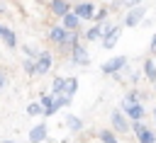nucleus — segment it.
<instances>
[{"mask_svg":"<svg viewBox=\"0 0 156 143\" xmlns=\"http://www.w3.org/2000/svg\"><path fill=\"white\" fill-rule=\"evenodd\" d=\"M134 133H136V138H139V143H156V136H154V131H149L141 121H136L134 124Z\"/></svg>","mask_w":156,"mask_h":143,"instance_id":"nucleus-1","label":"nucleus"},{"mask_svg":"<svg viewBox=\"0 0 156 143\" xmlns=\"http://www.w3.org/2000/svg\"><path fill=\"white\" fill-rule=\"evenodd\" d=\"M49 68H51V56L49 53H39V58L34 63V75H44V73H49Z\"/></svg>","mask_w":156,"mask_h":143,"instance_id":"nucleus-2","label":"nucleus"},{"mask_svg":"<svg viewBox=\"0 0 156 143\" xmlns=\"http://www.w3.org/2000/svg\"><path fill=\"white\" fill-rule=\"evenodd\" d=\"M127 63V56H117V58H110L107 63H102V73H117L122 70Z\"/></svg>","mask_w":156,"mask_h":143,"instance_id":"nucleus-3","label":"nucleus"},{"mask_svg":"<svg viewBox=\"0 0 156 143\" xmlns=\"http://www.w3.org/2000/svg\"><path fill=\"white\" fill-rule=\"evenodd\" d=\"M119 39V27H107L105 29V39H102V46L105 48H112Z\"/></svg>","mask_w":156,"mask_h":143,"instance_id":"nucleus-4","label":"nucleus"},{"mask_svg":"<svg viewBox=\"0 0 156 143\" xmlns=\"http://www.w3.org/2000/svg\"><path fill=\"white\" fill-rule=\"evenodd\" d=\"M73 12H76L80 19H93V17H95V7H93L90 2H80V5L73 10Z\"/></svg>","mask_w":156,"mask_h":143,"instance_id":"nucleus-5","label":"nucleus"},{"mask_svg":"<svg viewBox=\"0 0 156 143\" xmlns=\"http://www.w3.org/2000/svg\"><path fill=\"white\" fill-rule=\"evenodd\" d=\"M141 17H144V10H141V7H134V10H129V12H127L124 24H127V27H134L136 22H141Z\"/></svg>","mask_w":156,"mask_h":143,"instance_id":"nucleus-6","label":"nucleus"},{"mask_svg":"<svg viewBox=\"0 0 156 143\" xmlns=\"http://www.w3.org/2000/svg\"><path fill=\"white\" fill-rule=\"evenodd\" d=\"M124 107H127V116L129 119H134V121H141L144 119V107L141 104L134 102V104H124Z\"/></svg>","mask_w":156,"mask_h":143,"instance_id":"nucleus-7","label":"nucleus"},{"mask_svg":"<svg viewBox=\"0 0 156 143\" xmlns=\"http://www.w3.org/2000/svg\"><path fill=\"white\" fill-rule=\"evenodd\" d=\"M44 138H46V126H44V124L34 126V128L29 131V143H41Z\"/></svg>","mask_w":156,"mask_h":143,"instance_id":"nucleus-8","label":"nucleus"},{"mask_svg":"<svg viewBox=\"0 0 156 143\" xmlns=\"http://www.w3.org/2000/svg\"><path fill=\"white\" fill-rule=\"evenodd\" d=\"M78 24H80V17H78L76 12L63 15V27H66V29H78Z\"/></svg>","mask_w":156,"mask_h":143,"instance_id":"nucleus-9","label":"nucleus"},{"mask_svg":"<svg viewBox=\"0 0 156 143\" xmlns=\"http://www.w3.org/2000/svg\"><path fill=\"white\" fill-rule=\"evenodd\" d=\"M112 126H115L117 131H124V133H127V121H124L122 111H112Z\"/></svg>","mask_w":156,"mask_h":143,"instance_id":"nucleus-10","label":"nucleus"},{"mask_svg":"<svg viewBox=\"0 0 156 143\" xmlns=\"http://www.w3.org/2000/svg\"><path fill=\"white\" fill-rule=\"evenodd\" d=\"M51 12L58 15V17H63V15H68V5L63 0H51Z\"/></svg>","mask_w":156,"mask_h":143,"instance_id":"nucleus-11","label":"nucleus"},{"mask_svg":"<svg viewBox=\"0 0 156 143\" xmlns=\"http://www.w3.org/2000/svg\"><path fill=\"white\" fill-rule=\"evenodd\" d=\"M76 90H78V80H76V78H68V80H63V90H61V95H68V97H71Z\"/></svg>","mask_w":156,"mask_h":143,"instance_id":"nucleus-12","label":"nucleus"},{"mask_svg":"<svg viewBox=\"0 0 156 143\" xmlns=\"http://www.w3.org/2000/svg\"><path fill=\"white\" fill-rule=\"evenodd\" d=\"M73 61L80 63V65H85V63H88V53H85L80 46H73Z\"/></svg>","mask_w":156,"mask_h":143,"instance_id":"nucleus-13","label":"nucleus"},{"mask_svg":"<svg viewBox=\"0 0 156 143\" xmlns=\"http://www.w3.org/2000/svg\"><path fill=\"white\" fill-rule=\"evenodd\" d=\"M66 126H68L71 131H80V128H83V121H80L78 116H71V114H68V116H66Z\"/></svg>","mask_w":156,"mask_h":143,"instance_id":"nucleus-14","label":"nucleus"},{"mask_svg":"<svg viewBox=\"0 0 156 143\" xmlns=\"http://www.w3.org/2000/svg\"><path fill=\"white\" fill-rule=\"evenodd\" d=\"M0 36H2V41H5L7 46H15V44H17V36H15V32H12V29H2V34H0Z\"/></svg>","mask_w":156,"mask_h":143,"instance_id":"nucleus-15","label":"nucleus"},{"mask_svg":"<svg viewBox=\"0 0 156 143\" xmlns=\"http://www.w3.org/2000/svg\"><path fill=\"white\" fill-rule=\"evenodd\" d=\"M144 73H146L149 80H156V65H154V61H146L144 63Z\"/></svg>","mask_w":156,"mask_h":143,"instance_id":"nucleus-16","label":"nucleus"},{"mask_svg":"<svg viewBox=\"0 0 156 143\" xmlns=\"http://www.w3.org/2000/svg\"><path fill=\"white\" fill-rule=\"evenodd\" d=\"M100 34H102L100 27H90V29L85 32V39H88V41H95V39H100Z\"/></svg>","mask_w":156,"mask_h":143,"instance_id":"nucleus-17","label":"nucleus"},{"mask_svg":"<svg viewBox=\"0 0 156 143\" xmlns=\"http://www.w3.org/2000/svg\"><path fill=\"white\" fill-rule=\"evenodd\" d=\"M61 90H63V78H56L51 85V95H61Z\"/></svg>","mask_w":156,"mask_h":143,"instance_id":"nucleus-18","label":"nucleus"},{"mask_svg":"<svg viewBox=\"0 0 156 143\" xmlns=\"http://www.w3.org/2000/svg\"><path fill=\"white\" fill-rule=\"evenodd\" d=\"M41 107H44V104H37V102H34V104H29V107H27V114H29V116H37V114H44V111H41Z\"/></svg>","mask_w":156,"mask_h":143,"instance_id":"nucleus-19","label":"nucleus"},{"mask_svg":"<svg viewBox=\"0 0 156 143\" xmlns=\"http://www.w3.org/2000/svg\"><path fill=\"white\" fill-rule=\"evenodd\" d=\"M100 141L102 143H117V138L112 136V131H100Z\"/></svg>","mask_w":156,"mask_h":143,"instance_id":"nucleus-20","label":"nucleus"},{"mask_svg":"<svg viewBox=\"0 0 156 143\" xmlns=\"http://www.w3.org/2000/svg\"><path fill=\"white\" fill-rule=\"evenodd\" d=\"M24 70L34 75V63H32V58H27V61H24Z\"/></svg>","mask_w":156,"mask_h":143,"instance_id":"nucleus-21","label":"nucleus"},{"mask_svg":"<svg viewBox=\"0 0 156 143\" xmlns=\"http://www.w3.org/2000/svg\"><path fill=\"white\" fill-rule=\"evenodd\" d=\"M105 15H107V10H100V12H95V17H93V19H95V22H102V19H105Z\"/></svg>","mask_w":156,"mask_h":143,"instance_id":"nucleus-22","label":"nucleus"},{"mask_svg":"<svg viewBox=\"0 0 156 143\" xmlns=\"http://www.w3.org/2000/svg\"><path fill=\"white\" fill-rule=\"evenodd\" d=\"M134 102H136V95H134V92H132V95H127V97H124V104H134Z\"/></svg>","mask_w":156,"mask_h":143,"instance_id":"nucleus-23","label":"nucleus"},{"mask_svg":"<svg viewBox=\"0 0 156 143\" xmlns=\"http://www.w3.org/2000/svg\"><path fill=\"white\" fill-rule=\"evenodd\" d=\"M141 0H122V5H127V7H136Z\"/></svg>","mask_w":156,"mask_h":143,"instance_id":"nucleus-24","label":"nucleus"},{"mask_svg":"<svg viewBox=\"0 0 156 143\" xmlns=\"http://www.w3.org/2000/svg\"><path fill=\"white\" fill-rule=\"evenodd\" d=\"M2 85H5V73L0 70V87H2Z\"/></svg>","mask_w":156,"mask_h":143,"instance_id":"nucleus-25","label":"nucleus"},{"mask_svg":"<svg viewBox=\"0 0 156 143\" xmlns=\"http://www.w3.org/2000/svg\"><path fill=\"white\" fill-rule=\"evenodd\" d=\"M151 51L156 53V36H154V41H151Z\"/></svg>","mask_w":156,"mask_h":143,"instance_id":"nucleus-26","label":"nucleus"},{"mask_svg":"<svg viewBox=\"0 0 156 143\" xmlns=\"http://www.w3.org/2000/svg\"><path fill=\"white\" fill-rule=\"evenodd\" d=\"M0 143H12V141H0Z\"/></svg>","mask_w":156,"mask_h":143,"instance_id":"nucleus-27","label":"nucleus"},{"mask_svg":"<svg viewBox=\"0 0 156 143\" xmlns=\"http://www.w3.org/2000/svg\"><path fill=\"white\" fill-rule=\"evenodd\" d=\"M0 34H2V27H0Z\"/></svg>","mask_w":156,"mask_h":143,"instance_id":"nucleus-28","label":"nucleus"},{"mask_svg":"<svg viewBox=\"0 0 156 143\" xmlns=\"http://www.w3.org/2000/svg\"><path fill=\"white\" fill-rule=\"evenodd\" d=\"M154 116H156V109H154Z\"/></svg>","mask_w":156,"mask_h":143,"instance_id":"nucleus-29","label":"nucleus"}]
</instances>
